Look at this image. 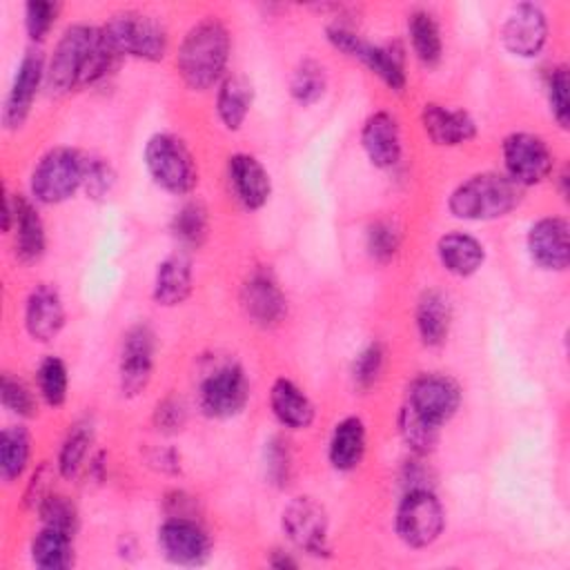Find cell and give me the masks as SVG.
<instances>
[{
  "label": "cell",
  "instance_id": "cell-8",
  "mask_svg": "<svg viewBox=\"0 0 570 570\" xmlns=\"http://www.w3.org/2000/svg\"><path fill=\"white\" fill-rule=\"evenodd\" d=\"M503 163L508 178H512L519 187L537 185L552 171V154L546 140L525 131L510 134L503 140Z\"/></svg>",
  "mask_w": 570,
  "mask_h": 570
},
{
  "label": "cell",
  "instance_id": "cell-22",
  "mask_svg": "<svg viewBox=\"0 0 570 570\" xmlns=\"http://www.w3.org/2000/svg\"><path fill=\"white\" fill-rule=\"evenodd\" d=\"M229 180L234 185L236 198L247 209H258L269 198V176L265 167L249 154H236L229 158Z\"/></svg>",
  "mask_w": 570,
  "mask_h": 570
},
{
  "label": "cell",
  "instance_id": "cell-38",
  "mask_svg": "<svg viewBox=\"0 0 570 570\" xmlns=\"http://www.w3.org/2000/svg\"><path fill=\"white\" fill-rule=\"evenodd\" d=\"M401 245V232L392 220H376L367 229V249L379 263H387Z\"/></svg>",
  "mask_w": 570,
  "mask_h": 570
},
{
  "label": "cell",
  "instance_id": "cell-5",
  "mask_svg": "<svg viewBox=\"0 0 570 570\" xmlns=\"http://www.w3.org/2000/svg\"><path fill=\"white\" fill-rule=\"evenodd\" d=\"M82 174H85L82 154L67 147L51 149L40 158V163L31 174V191L40 203H47V205L62 203L69 196H73V191L82 185Z\"/></svg>",
  "mask_w": 570,
  "mask_h": 570
},
{
  "label": "cell",
  "instance_id": "cell-24",
  "mask_svg": "<svg viewBox=\"0 0 570 570\" xmlns=\"http://www.w3.org/2000/svg\"><path fill=\"white\" fill-rule=\"evenodd\" d=\"M436 249L443 267L456 276L474 274L485 258L483 245L474 236L463 232H452L441 236Z\"/></svg>",
  "mask_w": 570,
  "mask_h": 570
},
{
  "label": "cell",
  "instance_id": "cell-13",
  "mask_svg": "<svg viewBox=\"0 0 570 570\" xmlns=\"http://www.w3.org/2000/svg\"><path fill=\"white\" fill-rule=\"evenodd\" d=\"M459 401L461 392L452 379L443 374H423L412 383L407 405L441 428V423H445L456 412Z\"/></svg>",
  "mask_w": 570,
  "mask_h": 570
},
{
  "label": "cell",
  "instance_id": "cell-32",
  "mask_svg": "<svg viewBox=\"0 0 570 570\" xmlns=\"http://www.w3.org/2000/svg\"><path fill=\"white\" fill-rule=\"evenodd\" d=\"M31 439L29 432L20 425H11L2 432L0 436V472L4 481H13L22 474L27 459H29V448Z\"/></svg>",
  "mask_w": 570,
  "mask_h": 570
},
{
  "label": "cell",
  "instance_id": "cell-12",
  "mask_svg": "<svg viewBox=\"0 0 570 570\" xmlns=\"http://www.w3.org/2000/svg\"><path fill=\"white\" fill-rule=\"evenodd\" d=\"M160 552L180 566L203 563L209 554V537L189 517H169L158 530Z\"/></svg>",
  "mask_w": 570,
  "mask_h": 570
},
{
  "label": "cell",
  "instance_id": "cell-45",
  "mask_svg": "<svg viewBox=\"0 0 570 570\" xmlns=\"http://www.w3.org/2000/svg\"><path fill=\"white\" fill-rule=\"evenodd\" d=\"M56 13H58L56 2H42V0L29 2L27 13H24V24H27L29 36L33 40H42L56 20Z\"/></svg>",
  "mask_w": 570,
  "mask_h": 570
},
{
  "label": "cell",
  "instance_id": "cell-10",
  "mask_svg": "<svg viewBox=\"0 0 570 570\" xmlns=\"http://www.w3.org/2000/svg\"><path fill=\"white\" fill-rule=\"evenodd\" d=\"M283 530L289 541L307 554H327V514L312 497H296L283 510Z\"/></svg>",
  "mask_w": 570,
  "mask_h": 570
},
{
  "label": "cell",
  "instance_id": "cell-43",
  "mask_svg": "<svg viewBox=\"0 0 570 570\" xmlns=\"http://www.w3.org/2000/svg\"><path fill=\"white\" fill-rule=\"evenodd\" d=\"M265 465H267V476L272 479V483L276 485H285L289 479V470H292V454L289 448L283 439L274 436L267 443L265 450Z\"/></svg>",
  "mask_w": 570,
  "mask_h": 570
},
{
  "label": "cell",
  "instance_id": "cell-6",
  "mask_svg": "<svg viewBox=\"0 0 570 570\" xmlns=\"http://www.w3.org/2000/svg\"><path fill=\"white\" fill-rule=\"evenodd\" d=\"M443 523V505L428 488L405 492L396 510V532L403 543L410 548H425L439 539Z\"/></svg>",
  "mask_w": 570,
  "mask_h": 570
},
{
  "label": "cell",
  "instance_id": "cell-15",
  "mask_svg": "<svg viewBox=\"0 0 570 570\" xmlns=\"http://www.w3.org/2000/svg\"><path fill=\"white\" fill-rule=\"evenodd\" d=\"M45 73L47 71H45V60H42L40 51H27L18 65V71H16L7 105H4L2 120L7 127L13 129L24 122Z\"/></svg>",
  "mask_w": 570,
  "mask_h": 570
},
{
  "label": "cell",
  "instance_id": "cell-41",
  "mask_svg": "<svg viewBox=\"0 0 570 570\" xmlns=\"http://www.w3.org/2000/svg\"><path fill=\"white\" fill-rule=\"evenodd\" d=\"M0 394H2V403L7 410H11L13 414H20V416H33L36 399H33L31 390L20 379L4 374Z\"/></svg>",
  "mask_w": 570,
  "mask_h": 570
},
{
  "label": "cell",
  "instance_id": "cell-21",
  "mask_svg": "<svg viewBox=\"0 0 570 570\" xmlns=\"http://www.w3.org/2000/svg\"><path fill=\"white\" fill-rule=\"evenodd\" d=\"M421 122L434 145H461L476 134V125L468 111L448 109L434 102L423 107Z\"/></svg>",
  "mask_w": 570,
  "mask_h": 570
},
{
  "label": "cell",
  "instance_id": "cell-17",
  "mask_svg": "<svg viewBox=\"0 0 570 570\" xmlns=\"http://www.w3.org/2000/svg\"><path fill=\"white\" fill-rule=\"evenodd\" d=\"M247 316L258 325H276L285 316V296L269 272H254L240 292Z\"/></svg>",
  "mask_w": 570,
  "mask_h": 570
},
{
  "label": "cell",
  "instance_id": "cell-42",
  "mask_svg": "<svg viewBox=\"0 0 570 570\" xmlns=\"http://www.w3.org/2000/svg\"><path fill=\"white\" fill-rule=\"evenodd\" d=\"M381 367H383V347L379 343H370L354 361V383L358 387H370L379 374H381Z\"/></svg>",
  "mask_w": 570,
  "mask_h": 570
},
{
  "label": "cell",
  "instance_id": "cell-20",
  "mask_svg": "<svg viewBox=\"0 0 570 570\" xmlns=\"http://www.w3.org/2000/svg\"><path fill=\"white\" fill-rule=\"evenodd\" d=\"M363 149L367 158L376 167H394L401 158V136H399V125L392 114L387 111H376L365 120L363 134Z\"/></svg>",
  "mask_w": 570,
  "mask_h": 570
},
{
  "label": "cell",
  "instance_id": "cell-44",
  "mask_svg": "<svg viewBox=\"0 0 570 570\" xmlns=\"http://www.w3.org/2000/svg\"><path fill=\"white\" fill-rule=\"evenodd\" d=\"M548 96H550V111L561 127H568V69L554 67L548 78Z\"/></svg>",
  "mask_w": 570,
  "mask_h": 570
},
{
  "label": "cell",
  "instance_id": "cell-4",
  "mask_svg": "<svg viewBox=\"0 0 570 570\" xmlns=\"http://www.w3.org/2000/svg\"><path fill=\"white\" fill-rule=\"evenodd\" d=\"M145 165L151 178L171 194H187L198 183L196 163L185 142L171 134H156L145 147Z\"/></svg>",
  "mask_w": 570,
  "mask_h": 570
},
{
  "label": "cell",
  "instance_id": "cell-11",
  "mask_svg": "<svg viewBox=\"0 0 570 570\" xmlns=\"http://www.w3.org/2000/svg\"><path fill=\"white\" fill-rule=\"evenodd\" d=\"M154 332L147 325H134L125 338L120 350V387L122 394L136 396L142 392L151 379L154 365Z\"/></svg>",
  "mask_w": 570,
  "mask_h": 570
},
{
  "label": "cell",
  "instance_id": "cell-18",
  "mask_svg": "<svg viewBox=\"0 0 570 570\" xmlns=\"http://www.w3.org/2000/svg\"><path fill=\"white\" fill-rule=\"evenodd\" d=\"M530 256L546 269H566L570 261L568 223L563 218H541L528 232Z\"/></svg>",
  "mask_w": 570,
  "mask_h": 570
},
{
  "label": "cell",
  "instance_id": "cell-3",
  "mask_svg": "<svg viewBox=\"0 0 570 570\" xmlns=\"http://www.w3.org/2000/svg\"><path fill=\"white\" fill-rule=\"evenodd\" d=\"M100 33L116 56L160 60L167 51L165 29L138 11H122L111 16Z\"/></svg>",
  "mask_w": 570,
  "mask_h": 570
},
{
  "label": "cell",
  "instance_id": "cell-1",
  "mask_svg": "<svg viewBox=\"0 0 570 570\" xmlns=\"http://www.w3.org/2000/svg\"><path fill=\"white\" fill-rule=\"evenodd\" d=\"M227 58L229 33L218 20L207 18L187 31L176 65L191 89H207L225 71Z\"/></svg>",
  "mask_w": 570,
  "mask_h": 570
},
{
  "label": "cell",
  "instance_id": "cell-2",
  "mask_svg": "<svg viewBox=\"0 0 570 570\" xmlns=\"http://www.w3.org/2000/svg\"><path fill=\"white\" fill-rule=\"evenodd\" d=\"M521 203V187L505 174H476L450 196V212L463 220H492Z\"/></svg>",
  "mask_w": 570,
  "mask_h": 570
},
{
  "label": "cell",
  "instance_id": "cell-35",
  "mask_svg": "<svg viewBox=\"0 0 570 570\" xmlns=\"http://www.w3.org/2000/svg\"><path fill=\"white\" fill-rule=\"evenodd\" d=\"M176 238H180L185 245L198 247L207 236V209L203 203L191 200L180 207V212L174 216L171 225Z\"/></svg>",
  "mask_w": 570,
  "mask_h": 570
},
{
  "label": "cell",
  "instance_id": "cell-47",
  "mask_svg": "<svg viewBox=\"0 0 570 570\" xmlns=\"http://www.w3.org/2000/svg\"><path fill=\"white\" fill-rule=\"evenodd\" d=\"M274 568H296V561H292L289 557H281V559H272Z\"/></svg>",
  "mask_w": 570,
  "mask_h": 570
},
{
  "label": "cell",
  "instance_id": "cell-23",
  "mask_svg": "<svg viewBox=\"0 0 570 570\" xmlns=\"http://www.w3.org/2000/svg\"><path fill=\"white\" fill-rule=\"evenodd\" d=\"M269 405L276 419L294 430H305L314 421V405L305 392L287 379H278L269 392Z\"/></svg>",
  "mask_w": 570,
  "mask_h": 570
},
{
  "label": "cell",
  "instance_id": "cell-27",
  "mask_svg": "<svg viewBox=\"0 0 570 570\" xmlns=\"http://www.w3.org/2000/svg\"><path fill=\"white\" fill-rule=\"evenodd\" d=\"M365 454V425L356 416L336 423L330 439V461L336 470H354Z\"/></svg>",
  "mask_w": 570,
  "mask_h": 570
},
{
  "label": "cell",
  "instance_id": "cell-31",
  "mask_svg": "<svg viewBox=\"0 0 570 570\" xmlns=\"http://www.w3.org/2000/svg\"><path fill=\"white\" fill-rule=\"evenodd\" d=\"M407 31L419 60L423 65H436L443 49L436 20L428 11H414L407 20Z\"/></svg>",
  "mask_w": 570,
  "mask_h": 570
},
{
  "label": "cell",
  "instance_id": "cell-25",
  "mask_svg": "<svg viewBox=\"0 0 570 570\" xmlns=\"http://www.w3.org/2000/svg\"><path fill=\"white\" fill-rule=\"evenodd\" d=\"M191 292V263L183 254H174L158 265L154 281V298L158 305L171 307L183 303Z\"/></svg>",
  "mask_w": 570,
  "mask_h": 570
},
{
  "label": "cell",
  "instance_id": "cell-30",
  "mask_svg": "<svg viewBox=\"0 0 570 570\" xmlns=\"http://www.w3.org/2000/svg\"><path fill=\"white\" fill-rule=\"evenodd\" d=\"M358 60L367 65L387 87L401 91L405 87V71H403V51L396 45H367L363 42L361 49L356 51Z\"/></svg>",
  "mask_w": 570,
  "mask_h": 570
},
{
  "label": "cell",
  "instance_id": "cell-14",
  "mask_svg": "<svg viewBox=\"0 0 570 570\" xmlns=\"http://www.w3.org/2000/svg\"><path fill=\"white\" fill-rule=\"evenodd\" d=\"M503 45L510 53L521 58L537 56L548 38V20L541 7L523 2L512 9L508 16L503 31H501Z\"/></svg>",
  "mask_w": 570,
  "mask_h": 570
},
{
  "label": "cell",
  "instance_id": "cell-36",
  "mask_svg": "<svg viewBox=\"0 0 570 570\" xmlns=\"http://www.w3.org/2000/svg\"><path fill=\"white\" fill-rule=\"evenodd\" d=\"M91 443V430L89 425H73V430L67 434L60 456H58V470L65 479H73L87 456V448Z\"/></svg>",
  "mask_w": 570,
  "mask_h": 570
},
{
  "label": "cell",
  "instance_id": "cell-19",
  "mask_svg": "<svg viewBox=\"0 0 570 570\" xmlns=\"http://www.w3.org/2000/svg\"><path fill=\"white\" fill-rule=\"evenodd\" d=\"M24 325H27V332L42 343L51 341L62 330L65 307H62L60 294L51 285L42 283L29 294L27 307H24Z\"/></svg>",
  "mask_w": 570,
  "mask_h": 570
},
{
  "label": "cell",
  "instance_id": "cell-28",
  "mask_svg": "<svg viewBox=\"0 0 570 570\" xmlns=\"http://www.w3.org/2000/svg\"><path fill=\"white\" fill-rule=\"evenodd\" d=\"M31 557H33V563L45 570L69 568L73 563L71 534L45 525L31 543Z\"/></svg>",
  "mask_w": 570,
  "mask_h": 570
},
{
  "label": "cell",
  "instance_id": "cell-33",
  "mask_svg": "<svg viewBox=\"0 0 570 570\" xmlns=\"http://www.w3.org/2000/svg\"><path fill=\"white\" fill-rule=\"evenodd\" d=\"M399 432L407 448L416 454H428L434 450L439 441V425L430 423L421 414H416L410 405H405L399 414Z\"/></svg>",
  "mask_w": 570,
  "mask_h": 570
},
{
  "label": "cell",
  "instance_id": "cell-7",
  "mask_svg": "<svg viewBox=\"0 0 570 570\" xmlns=\"http://www.w3.org/2000/svg\"><path fill=\"white\" fill-rule=\"evenodd\" d=\"M249 399V383L236 363L216 365L200 383L198 403L207 416L229 419L238 414Z\"/></svg>",
  "mask_w": 570,
  "mask_h": 570
},
{
  "label": "cell",
  "instance_id": "cell-37",
  "mask_svg": "<svg viewBox=\"0 0 570 570\" xmlns=\"http://www.w3.org/2000/svg\"><path fill=\"white\" fill-rule=\"evenodd\" d=\"M38 385H40V394L42 399L58 407L65 403L67 399V367L58 356H49L42 361L40 370H38Z\"/></svg>",
  "mask_w": 570,
  "mask_h": 570
},
{
  "label": "cell",
  "instance_id": "cell-9",
  "mask_svg": "<svg viewBox=\"0 0 570 570\" xmlns=\"http://www.w3.org/2000/svg\"><path fill=\"white\" fill-rule=\"evenodd\" d=\"M96 33L98 29H91L87 24H73L62 33L47 69V82L51 89L67 91L71 87H78Z\"/></svg>",
  "mask_w": 570,
  "mask_h": 570
},
{
  "label": "cell",
  "instance_id": "cell-46",
  "mask_svg": "<svg viewBox=\"0 0 570 570\" xmlns=\"http://www.w3.org/2000/svg\"><path fill=\"white\" fill-rule=\"evenodd\" d=\"M185 419H187V410L183 405V401L178 399H165L156 405V412H154V421L158 425V430L163 432H176L185 425Z\"/></svg>",
  "mask_w": 570,
  "mask_h": 570
},
{
  "label": "cell",
  "instance_id": "cell-29",
  "mask_svg": "<svg viewBox=\"0 0 570 570\" xmlns=\"http://www.w3.org/2000/svg\"><path fill=\"white\" fill-rule=\"evenodd\" d=\"M252 107V85L245 76H229L218 89L216 109L227 129H238Z\"/></svg>",
  "mask_w": 570,
  "mask_h": 570
},
{
  "label": "cell",
  "instance_id": "cell-40",
  "mask_svg": "<svg viewBox=\"0 0 570 570\" xmlns=\"http://www.w3.org/2000/svg\"><path fill=\"white\" fill-rule=\"evenodd\" d=\"M116 180V174L111 165L96 156H85V174H82V187L91 198H102L111 191Z\"/></svg>",
  "mask_w": 570,
  "mask_h": 570
},
{
  "label": "cell",
  "instance_id": "cell-39",
  "mask_svg": "<svg viewBox=\"0 0 570 570\" xmlns=\"http://www.w3.org/2000/svg\"><path fill=\"white\" fill-rule=\"evenodd\" d=\"M38 508H40L45 525L62 530V532H69V534L76 530V521H78L76 508H73V503L67 497H62V494H47L45 501Z\"/></svg>",
  "mask_w": 570,
  "mask_h": 570
},
{
  "label": "cell",
  "instance_id": "cell-34",
  "mask_svg": "<svg viewBox=\"0 0 570 570\" xmlns=\"http://www.w3.org/2000/svg\"><path fill=\"white\" fill-rule=\"evenodd\" d=\"M325 85V69L316 60H303L292 76L289 89L301 105H312L323 96Z\"/></svg>",
  "mask_w": 570,
  "mask_h": 570
},
{
  "label": "cell",
  "instance_id": "cell-16",
  "mask_svg": "<svg viewBox=\"0 0 570 570\" xmlns=\"http://www.w3.org/2000/svg\"><path fill=\"white\" fill-rule=\"evenodd\" d=\"M13 223L16 227V254L20 261L31 263L38 261L45 252V227L33 209L31 203H27L22 196L7 198L4 203V220L2 227L9 229Z\"/></svg>",
  "mask_w": 570,
  "mask_h": 570
},
{
  "label": "cell",
  "instance_id": "cell-26",
  "mask_svg": "<svg viewBox=\"0 0 570 570\" xmlns=\"http://www.w3.org/2000/svg\"><path fill=\"white\" fill-rule=\"evenodd\" d=\"M452 307L443 292L430 289L421 296L416 307V327L425 345H441L450 332Z\"/></svg>",
  "mask_w": 570,
  "mask_h": 570
}]
</instances>
